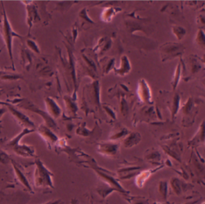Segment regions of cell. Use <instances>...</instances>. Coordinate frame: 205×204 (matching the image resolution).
<instances>
[{"mask_svg":"<svg viewBox=\"0 0 205 204\" xmlns=\"http://www.w3.org/2000/svg\"><path fill=\"white\" fill-rule=\"evenodd\" d=\"M35 163L36 166L34 172V182L35 185L37 187H52V173L45 167L40 159L35 160Z\"/></svg>","mask_w":205,"mask_h":204,"instance_id":"6da1fadb","label":"cell"},{"mask_svg":"<svg viewBox=\"0 0 205 204\" xmlns=\"http://www.w3.org/2000/svg\"><path fill=\"white\" fill-rule=\"evenodd\" d=\"M9 161H10V159L7 155V154L2 151H0V162L3 164H6L8 163Z\"/></svg>","mask_w":205,"mask_h":204,"instance_id":"3957f363","label":"cell"},{"mask_svg":"<svg viewBox=\"0 0 205 204\" xmlns=\"http://www.w3.org/2000/svg\"><path fill=\"white\" fill-rule=\"evenodd\" d=\"M12 164H13V163H12ZM13 166H13V167H14V170H15V171H16V174H17V176L19 178V179L20 178L21 182H23V184L25 186H26L27 187H29L28 184V182H27L26 180L25 179V176L23 175V174L21 173V172L18 169V168H17L16 166H14V164H13Z\"/></svg>","mask_w":205,"mask_h":204,"instance_id":"7a4b0ae2","label":"cell"}]
</instances>
